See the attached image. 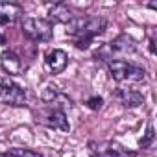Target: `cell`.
<instances>
[{
	"label": "cell",
	"instance_id": "cell-2",
	"mask_svg": "<svg viewBox=\"0 0 157 157\" xmlns=\"http://www.w3.org/2000/svg\"><path fill=\"white\" fill-rule=\"evenodd\" d=\"M109 74L115 82H142L146 78V70L139 65H133L124 59H111L107 63Z\"/></svg>",
	"mask_w": 157,
	"mask_h": 157
},
{
	"label": "cell",
	"instance_id": "cell-9",
	"mask_svg": "<svg viewBox=\"0 0 157 157\" xmlns=\"http://www.w3.org/2000/svg\"><path fill=\"white\" fill-rule=\"evenodd\" d=\"M0 65L10 76H17L22 72V61L13 50H4L0 54Z\"/></svg>",
	"mask_w": 157,
	"mask_h": 157
},
{
	"label": "cell",
	"instance_id": "cell-15",
	"mask_svg": "<svg viewBox=\"0 0 157 157\" xmlns=\"http://www.w3.org/2000/svg\"><path fill=\"white\" fill-rule=\"evenodd\" d=\"M85 104H87V107H89V109L98 111V109H102V105H104V98H102V96H91Z\"/></svg>",
	"mask_w": 157,
	"mask_h": 157
},
{
	"label": "cell",
	"instance_id": "cell-1",
	"mask_svg": "<svg viewBox=\"0 0 157 157\" xmlns=\"http://www.w3.org/2000/svg\"><path fill=\"white\" fill-rule=\"evenodd\" d=\"M107 28V21L100 15H83V17H74L67 24V35L72 39L76 48L85 50L93 43L94 37L104 33Z\"/></svg>",
	"mask_w": 157,
	"mask_h": 157
},
{
	"label": "cell",
	"instance_id": "cell-13",
	"mask_svg": "<svg viewBox=\"0 0 157 157\" xmlns=\"http://www.w3.org/2000/svg\"><path fill=\"white\" fill-rule=\"evenodd\" d=\"M153 139H155V131H153V126H151V122H150L148 128H146L144 137L139 140V146H140V148H150V144L153 142Z\"/></svg>",
	"mask_w": 157,
	"mask_h": 157
},
{
	"label": "cell",
	"instance_id": "cell-18",
	"mask_svg": "<svg viewBox=\"0 0 157 157\" xmlns=\"http://www.w3.org/2000/svg\"><path fill=\"white\" fill-rule=\"evenodd\" d=\"M4 44H6V37L0 33V46H4Z\"/></svg>",
	"mask_w": 157,
	"mask_h": 157
},
{
	"label": "cell",
	"instance_id": "cell-5",
	"mask_svg": "<svg viewBox=\"0 0 157 157\" xmlns=\"http://www.w3.org/2000/svg\"><path fill=\"white\" fill-rule=\"evenodd\" d=\"M67 65H68V56H67V52H63V50H59V48H54V50L46 52V56H44V67H46L48 72H52V74H61V72L67 68Z\"/></svg>",
	"mask_w": 157,
	"mask_h": 157
},
{
	"label": "cell",
	"instance_id": "cell-8",
	"mask_svg": "<svg viewBox=\"0 0 157 157\" xmlns=\"http://www.w3.org/2000/svg\"><path fill=\"white\" fill-rule=\"evenodd\" d=\"M41 122H43L44 126L52 128V129H59V131H65V133L70 129V124H68V120H67V115H65L61 109H52V111H48V113L41 118Z\"/></svg>",
	"mask_w": 157,
	"mask_h": 157
},
{
	"label": "cell",
	"instance_id": "cell-7",
	"mask_svg": "<svg viewBox=\"0 0 157 157\" xmlns=\"http://www.w3.org/2000/svg\"><path fill=\"white\" fill-rule=\"evenodd\" d=\"M135 50H137L135 41H133L129 35L122 33V35H118L115 41H111V43L107 44V48H105V56L111 57L113 54H131V52H135Z\"/></svg>",
	"mask_w": 157,
	"mask_h": 157
},
{
	"label": "cell",
	"instance_id": "cell-17",
	"mask_svg": "<svg viewBox=\"0 0 157 157\" xmlns=\"http://www.w3.org/2000/svg\"><path fill=\"white\" fill-rule=\"evenodd\" d=\"M0 157H17L13 151H11V148L10 150H6V151H0Z\"/></svg>",
	"mask_w": 157,
	"mask_h": 157
},
{
	"label": "cell",
	"instance_id": "cell-12",
	"mask_svg": "<svg viewBox=\"0 0 157 157\" xmlns=\"http://www.w3.org/2000/svg\"><path fill=\"white\" fill-rule=\"evenodd\" d=\"M107 155H109V157H137L135 151H129L128 148H124V146H120V144H117V142H113V144L107 148Z\"/></svg>",
	"mask_w": 157,
	"mask_h": 157
},
{
	"label": "cell",
	"instance_id": "cell-4",
	"mask_svg": "<svg viewBox=\"0 0 157 157\" xmlns=\"http://www.w3.org/2000/svg\"><path fill=\"white\" fill-rule=\"evenodd\" d=\"M0 102L6 105H24L26 104V91L15 83L10 78H4L0 82Z\"/></svg>",
	"mask_w": 157,
	"mask_h": 157
},
{
	"label": "cell",
	"instance_id": "cell-19",
	"mask_svg": "<svg viewBox=\"0 0 157 157\" xmlns=\"http://www.w3.org/2000/svg\"><path fill=\"white\" fill-rule=\"evenodd\" d=\"M91 157H100V155H91Z\"/></svg>",
	"mask_w": 157,
	"mask_h": 157
},
{
	"label": "cell",
	"instance_id": "cell-16",
	"mask_svg": "<svg viewBox=\"0 0 157 157\" xmlns=\"http://www.w3.org/2000/svg\"><path fill=\"white\" fill-rule=\"evenodd\" d=\"M56 96H57L56 87H46V91L43 93V100H44V102H54V100H56Z\"/></svg>",
	"mask_w": 157,
	"mask_h": 157
},
{
	"label": "cell",
	"instance_id": "cell-10",
	"mask_svg": "<svg viewBox=\"0 0 157 157\" xmlns=\"http://www.w3.org/2000/svg\"><path fill=\"white\" fill-rule=\"evenodd\" d=\"M74 19V15H72V10L68 8V4H63V2H59V4H54L50 10H48V22H65V24H68L70 21Z\"/></svg>",
	"mask_w": 157,
	"mask_h": 157
},
{
	"label": "cell",
	"instance_id": "cell-14",
	"mask_svg": "<svg viewBox=\"0 0 157 157\" xmlns=\"http://www.w3.org/2000/svg\"><path fill=\"white\" fill-rule=\"evenodd\" d=\"M11 151L17 157H44L43 153H39L35 150H30V148H11Z\"/></svg>",
	"mask_w": 157,
	"mask_h": 157
},
{
	"label": "cell",
	"instance_id": "cell-11",
	"mask_svg": "<svg viewBox=\"0 0 157 157\" xmlns=\"http://www.w3.org/2000/svg\"><path fill=\"white\" fill-rule=\"evenodd\" d=\"M115 96L124 107H139L144 102L142 93H139L137 89H118L115 93Z\"/></svg>",
	"mask_w": 157,
	"mask_h": 157
},
{
	"label": "cell",
	"instance_id": "cell-6",
	"mask_svg": "<svg viewBox=\"0 0 157 157\" xmlns=\"http://www.w3.org/2000/svg\"><path fill=\"white\" fill-rule=\"evenodd\" d=\"M22 19H24V10H22L21 4L0 2V24H2V26L13 24L17 21H22Z\"/></svg>",
	"mask_w": 157,
	"mask_h": 157
},
{
	"label": "cell",
	"instance_id": "cell-3",
	"mask_svg": "<svg viewBox=\"0 0 157 157\" xmlns=\"http://www.w3.org/2000/svg\"><path fill=\"white\" fill-rule=\"evenodd\" d=\"M21 30L28 39H32L35 43H46L54 37V24L48 22L46 19L24 17L21 21Z\"/></svg>",
	"mask_w": 157,
	"mask_h": 157
}]
</instances>
